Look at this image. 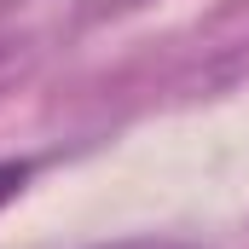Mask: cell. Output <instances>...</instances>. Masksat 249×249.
I'll use <instances>...</instances> for the list:
<instances>
[{"label":"cell","instance_id":"cell-2","mask_svg":"<svg viewBox=\"0 0 249 249\" xmlns=\"http://www.w3.org/2000/svg\"><path fill=\"white\" fill-rule=\"evenodd\" d=\"M110 249H186V244H162V238H133V244H110Z\"/></svg>","mask_w":249,"mask_h":249},{"label":"cell","instance_id":"cell-1","mask_svg":"<svg viewBox=\"0 0 249 249\" xmlns=\"http://www.w3.org/2000/svg\"><path fill=\"white\" fill-rule=\"evenodd\" d=\"M23 180H29V162H0V209L23 191Z\"/></svg>","mask_w":249,"mask_h":249}]
</instances>
